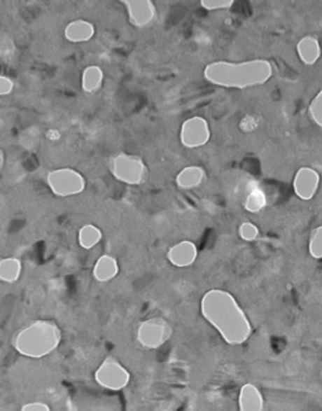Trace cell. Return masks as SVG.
Instances as JSON below:
<instances>
[{
    "label": "cell",
    "mask_w": 322,
    "mask_h": 411,
    "mask_svg": "<svg viewBox=\"0 0 322 411\" xmlns=\"http://www.w3.org/2000/svg\"><path fill=\"white\" fill-rule=\"evenodd\" d=\"M200 312L227 344H244L252 333V326L246 313L227 291H208L200 301Z\"/></svg>",
    "instance_id": "6da1fadb"
},
{
    "label": "cell",
    "mask_w": 322,
    "mask_h": 411,
    "mask_svg": "<svg viewBox=\"0 0 322 411\" xmlns=\"http://www.w3.org/2000/svg\"><path fill=\"white\" fill-rule=\"evenodd\" d=\"M272 76V64L267 60L211 62L204 68V78L211 85L236 90L262 86Z\"/></svg>",
    "instance_id": "7a4b0ae2"
},
{
    "label": "cell",
    "mask_w": 322,
    "mask_h": 411,
    "mask_svg": "<svg viewBox=\"0 0 322 411\" xmlns=\"http://www.w3.org/2000/svg\"><path fill=\"white\" fill-rule=\"evenodd\" d=\"M62 342V330L55 321L37 319L20 328L12 340L14 350L28 358L50 356Z\"/></svg>",
    "instance_id": "3957f363"
},
{
    "label": "cell",
    "mask_w": 322,
    "mask_h": 411,
    "mask_svg": "<svg viewBox=\"0 0 322 411\" xmlns=\"http://www.w3.org/2000/svg\"><path fill=\"white\" fill-rule=\"evenodd\" d=\"M112 176L122 184L137 186L149 178V169L140 156L120 153L110 160Z\"/></svg>",
    "instance_id": "277c9868"
},
{
    "label": "cell",
    "mask_w": 322,
    "mask_h": 411,
    "mask_svg": "<svg viewBox=\"0 0 322 411\" xmlns=\"http://www.w3.org/2000/svg\"><path fill=\"white\" fill-rule=\"evenodd\" d=\"M47 185L58 197H76L86 189V178L72 167H59L47 174Z\"/></svg>",
    "instance_id": "5b68a950"
},
{
    "label": "cell",
    "mask_w": 322,
    "mask_h": 411,
    "mask_svg": "<svg viewBox=\"0 0 322 411\" xmlns=\"http://www.w3.org/2000/svg\"><path fill=\"white\" fill-rule=\"evenodd\" d=\"M93 379L106 390L120 391L129 386L131 375L130 371L116 357L107 356L96 368Z\"/></svg>",
    "instance_id": "8992f818"
},
{
    "label": "cell",
    "mask_w": 322,
    "mask_h": 411,
    "mask_svg": "<svg viewBox=\"0 0 322 411\" xmlns=\"http://www.w3.org/2000/svg\"><path fill=\"white\" fill-rule=\"evenodd\" d=\"M173 335V327L167 319L151 317L143 321L137 327V342L148 350H158L167 344Z\"/></svg>",
    "instance_id": "52a82bcc"
},
{
    "label": "cell",
    "mask_w": 322,
    "mask_h": 411,
    "mask_svg": "<svg viewBox=\"0 0 322 411\" xmlns=\"http://www.w3.org/2000/svg\"><path fill=\"white\" fill-rule=\"evenodd\" d=\"M211 127L204 117H190L180 129V142L186 148H203L211 140Z\"/></svg>",
    "instance_id": "ba28073f"
},
{
    "label": "cell",
    "mask_w": 322,
    "mask_h": 411,
    "mask_svg": "<svg viewBox=\"0 0 322 411\" xmlns=\"http://www.w3.org/2000/svg\"><path fill=\"white\" fill-rule=\"evenodd\" d=\"M126 9L127 18L135 28H148L158 18L154 0H118Z\"/></svg>",
    "instance_id": "9c48e42d"
},
{
    "label": "cell",
    "mask_w": 322,
    "mask_h": 411,
    "mask_svg": "<svg viewBox=\"0 0 322 411\" xmlns=\"http://www.w3.org/2000/svg\"><path fill=\"white\" fill-rule=\"evenodd\" d=\"M320 174L312 167H301L293 179V191L301 200L309 202L320 188Z\"/></svg>",
    "instance_id": "30bf717a"
},
{
    "label": "cell",
    "mask_w": 322,
    "mask_h": 411,
    "mask_svg": "<svg viewBox=\"0 0 322 411\" xmlns=\"http://www.w3.org/2000/svg\"><path fill=\"white\" fill-rule=\"evenodd\" d=\"M167 260L176 268L190 267L198 258V248L192 240H181L170 246L167 253Z\"/></svg>",
    "instance_id": "8fae6325"
},
{
    "label": "cell",
    "mask_w": 322,
    "mask_h": 411,
    "mask_svg": "<svg viewBox=\"0 0 322 411\" xmlns=\"http://www.w3.org/2000/svg\"><path fill=\"white\" fill-rule=\"evenodd\" d=\"M63 33L69 43H86L94 37L96 28L86 19H76L66 25Z\"/></svg>",
    "instance_id": "7c38bea8"
},
{
    "label": "cell",
    "mask_w": 322,
    "mask_h": 411,
    "mask_svg": "<svg viewBox=\"0 0 322 411\" xmlns=\"http://www.w3.org/2000/svg\"><path fill=\"white\" fill-rule=\"evenodd\" d=\"M120 265L116 258L111 254H104L96 260L93 265L92 276L97 282H111L118 277Z\"/></svg>",
    "instance_id": "4fadbf2b"
},
{
    "label": "cell",
    "mask_w": 322,
    "mask_h": 411,
    "mask_svg": "<svg viewBox=\"0 0 322 411\" xmlns=\"http://www.w3.org/2000/svg\"><path fill=\"white\" fill-rule=\"evenodd\" d=\"M205 170L202 166H186L175 178V184L181 190H192L204 183Z\"/></svg>",
    "instance_id": "5bb4252c"
},
{
    "label": "cell",
    "mask_w": 322,
    "mask_h": 411,
    "mask_svg": "<svg viewBox=\"0 0 322 411\" xmlns=\"http://www.w3.org/2000/svg\"><path fill=\"white\" fill-rule=\"evenodd\" d=\"M321 44L312 36H306L298 43V55L306 66H314L321 57Z\"/></svg>",
    "instance_id": "9a60e30c"
},
{
    "label": "cell",
    "mask_w": 322,
    "mask_h": 411,
    "mask_svg": "<svg viewBox=\"0 0 322 411\" xmlns=\"http://www.w3.org/2000/svg\"><path fill=\"white\" fill-rule=\"evenodd\" d=\"M263 395L252 384H246L239 393V409L243 411H260L263 409Z\"/></svg>",
    "instance_id": "2e32d148"
},
{
    "label": "cell",
    "mask_w": 322,
    "mask_h": 411,
    "mask_svg": "<svg viewBox=\"0 0 322 411\" xmlns=\"http://www.w3.org/2000/svg\"><path fill=\"white\" fill-rule=\"evenodd\" d=\"M104 81H105V74L102 68L96 64L88 66L82 72V78H80L82 90L90 95L96 93L101 90Z\"/></svg>",
    "instance_id": "e0dca14e"
},
{
    "label": "cell",
    "mask_w": 322,
    "mask_h": 411,
    "mask_svg": "<svg viewBox=\"0 0 322 411\" xmlns=\"http://www.w3.org/2000/svg\"><path fill=\"white\" fill-rule=\"evenodd\" d=\"M23 264L19 258L6 257L0 259V282L15 283L22 276Z\"/></svg>",
    "instance_id": "ac0fdd59"
},
{
    "label": "cell",
    "mask_w": 322,
    "mask_h": 411,
    "mask_svg": "<svg viewBox=\"0 0 322 411\" xmlns=\"http://www.w3.org/2000/svg\"><path fill=\"white\" fill-rule=\"evenodd\" d=\"M104 238L102 230L94 224H86L78 230V244L80 248L90 251L96 246H99Z\"/></svg>",
    "instance_id": "d6986e66"
},
{
    "label": "cell",
    "mask_w": 322,
    "mask_h": 411,
    "mask_svg": "<svg viewBox=\"0 0 322 411\" xmlns=\"http://www.w3.org/2000/svg\"><path fill=\"white\" fill-rule=\"evenodd\" d=\"M267 197L265 193L260 189H253L249 191L248 197L244 202V208L247 209L249 213H260L263 209L266 208Z\"/></svg>",
    "instance_id": "ffe728a7"
},
{
    "label": "cell",
    "mask_w": 322,
    "mask_h": 411,
    "mask_svg": "<svg viewBox=\"0 0 322 411\" xmlns=\"http://www.w3.org/2000/svg\"><path fill=\"white\" fill-rule=\"evenodd\" d=\"M309 252L311 256L316 259H322V225L317 227L311 233L310 242H309Z\"/></svg>",
    "instance_id": "44dd1931"
},
{
    "label": "cell",
    "mask_w": 322,
    "mask_h": 411,
    "mask_svg": "<svg viewBox=\"0 0 322 411\" xmlns=\"http://www.w3.org/2000/svg\"><path fill=\"white\" fill-rule=\"evenodd\" d=\"M311 120L322 129V90L317 93L309 106Z\"/></svg>",
    "instance_id": "7402d4cb"
},
{
    "label": "cell",
    "mask_w": 322,
    "mask_h": 411,
    "mask_svg": "<svg viewBox=\"0 0 322 411\" xmlns=\"http://www.w3.org/2000/svg\"><path fill=\"white\" fill-rule=\"evenodd\" d=\"M260 235V229L251 221L243 223L239 227V237L246 242H253Z\"/></svg>",
    "instance_id": "603a6c76"
},
{
    "label": "cell",
    "mask_w": 322,
    "mask_h": 411,
    "mask_svg": "<svg viewBox=\"0 0 322 411\" xmlns=\"http://www.w3.org/2000/svg\"><path fill=\"white\" fill-rule=\"evenodd\" d=\"M236 0H200V6L204 8L205 11H223L230 9L233 6Z\"/></svg>",
    "instance_id": "cb8c5ba5"
},
{
    "label": "cell",
    "mask_w": 322,
    "mask_h": 411,
    "mask_svg": "<svg viewBox=\"0 0 322 411\" xmlns=\"http://www.w3.org/2000/svg\"><path fill=\"white\" fill-rule=\"evenodd\" d=\"M15 52V46L13 43L12 39L8 36H1L0 37V55L1 58H10Z\"/></svg>",
    "instance_id": "d4e9b609"
},
{
    "label": "cell",
    "mask_w": 322,
    "mask_h": 411,
    "mask_svg": "<svg viewBox=\"0 0 322 411\" xmlns=\"http://www.w3.org/2000/svg\"><path fill=\"white\" fill-rule=\"evenodd\" d=\"M13 90H14V81L8 76L0 74V97L9 96L13 92Z\"/></svg>",
    "instance_id": "484cf974"
},
{
    "label": "cell",
    "mask_w": 322,
    "mask_h": 411,
    "mask_svg": "<svg viewBox=\"0 0 322 411\" xmlns=\"http://www.w3.org/2000/svg\"><path fill=\"white\" fill-rule=\"evenodd\" d=\"M23 411H50V406L43 401H31L22 406Z\"/></svg>",
    "instance_id": "4316f807"
},
{
    "label": "cell",
    "mask_w": 322,
    "mask_h": 411,
    "mask_svg": "<svg viewBox=\"0 0 322 411\" xmlns=\"http://www.w3.org/2000/svg\"><path fill=\"white\" fill-rule=\"evenodd\" d=\"M46 137L50 140V141H58L61 139V134L59 131L56 129H50L46 132Z\"/></svg>",
    "instance_id": "83f0119b"
},
{
    "label": "cell",
    "mask_w": 322,
    "mask_h": 411,
    "mask_svg": "<svg viewBox=\"0 0 322 411\" xmlns=\"http://www.w3.org/2000/svg\"><path fill=\"white\" fill-rule=\"evenodd\" d=\"M4 162H6V156H4V153L0 150V170L4 166Z\"/></svg>",
    "instance_id": "f1b7e54d"
}]
</instances>
